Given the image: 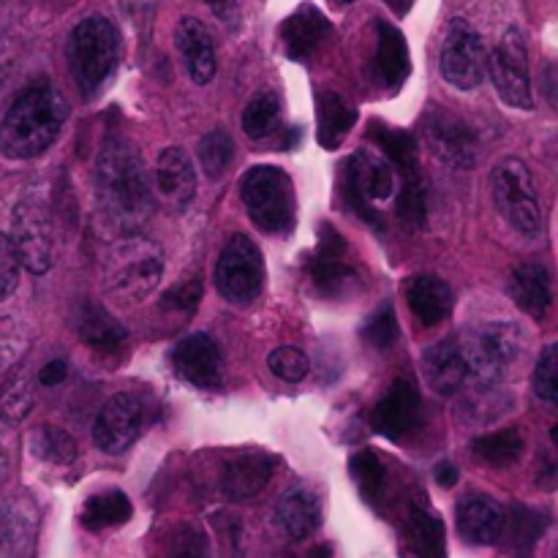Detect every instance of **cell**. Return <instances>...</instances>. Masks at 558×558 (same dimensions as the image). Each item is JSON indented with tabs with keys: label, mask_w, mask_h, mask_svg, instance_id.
Segmentation results:
<instances>
[{
	"label": "cell",
	"mask_w": 558,
	"mask_h": 558,
	"mask_svg": "<svg viewBox=\"0 0 558 558\" xmlns=\"http://www.w3.org/2000/svg\"><path fill=\"white\" fill-rule=\"evenodd\" d=\"M316 120H319V145L336 150L357 123V109L341 93L322 90L316 98Z\"/></svg>",
	"instance_id": "obj_29"
},
{
	"label": "cell",
	"mask_w": 558,
	"mask_h": 558,
	"mask_svg": "<svg viewBox=\"0 0 558 558\" xmlns=\"http://www.w3.org/2000/svg\"><path fill=\"white\" fill-rule=\"evenodd\" d=\"M507 292L515 300L518 308L529 314L532 319H543L554 303V292H550V272L543 265H518L512 270Z\"/></svg>",
	"instance_id": "obj_23"
},
{
	"label": "cell",
	"mask_w": 558,
	"mask_h": 558,
	"mask_svg": "<svg viewBox=\"0 0 558 558\" xmlns=\"http://www.w3.org/2000/svg\"><path fill=\"white\" fill-rule=\"evenodd\" d=\"M240 196L248 210V218L270 234H287L298 218V202H294V185L289 174L278 167L248 169L240 183Z\"/></svg>",
	"instance_id": "obj_6"
},
{
	"label": "cell",
	"mask_w": 558,
	"mask_h": 558,
	"mask_svg": "<svg viewBox=\"0 0 558 558\" xmlns=\"http://www.w3.org/2000/svg\"><path fill=\"white\" fill-rule=\"evenodd\" d=\"M145 417L147 407L140 396H134V392H118L96 414V423H93V445L101 452H107V456H120V452H125L140 439Z\"/></svg>",
	"instance_id": "obj_12"
},
{
	"label": "cell",
	"mask_w": 558,
	"mask_h": 558,
	"mask_svg": "<svg viewBox=\"0 0 558 558\" xmlns=\"http://www.w3.org/2000/svg\"><path fill=\"white\" fill-rule=\"evenodd\" d=\"M398 216L414 229H423L428 221V194H425V185L417 172H409L403 180L401 196H398Z\"/></svg>",
	"instance_id": "obj_39"
},
{
	"label": "cell",
	"mask_w": 558,
	"mask_h": 558,
	"mask_svg": "<svg viewBox=\"0 0 558 558\" xmlns=\"http://www.w3.org/2000/svg\"><path fill=\"white\" fill-rule=\"evenodd\" d=\"M31 450L38 461L54 463V466H69L76 458V445L65 430L44 425V428L33 430L31 436Z\"/></svg>",
	"instance_id": "obj_35"
},
{
	"label": "cell",
	"mask_w": 558,
	"mask_h": 558,
	"mask_svg": "<svg viewBox=\"0 0 558 558\" xmlns=\"http://www.w3.org/2000/svg\"><path fill=\"white\" fill-rule=\"evenodd\" d=\"M458 534L469 545H496L507 532V510L490 496L469 494L458 501Z\"/></svg>",
	"instance_id": "obj_17"
},
{
	"label": "cell",
	"mask_w": 558,
	"mask_h": 558,
	"mask_svg": "<svg viewBox=\"0 0 558 558\" xmlns=\"http://www.w3.org/2000/svg\"><path fill=\"white\" fill-rule=\"evenodd\" d=\"M202 3H205L207 9H210L213 14L223 22V25L238 27V22H240L238 0H202Z\"/></svg>",
	"instance_id": "obj_47"
},
{
	"label": "cell",
	"mask_w": 558,
	"mask_h": 558,
	"mask_svg": "<svg viewBox=\"0 0 558 558\" xmlns=\"http://www.w3.org/2000/svg\"><path fill=\"white\" fill-rule=\"evenodd\" d=\"M156 191L161 194L163 205L172 213L189 210L196 196V172L194 161L183 147H167L156 161Z\"/></svg>",
	"instance_id": "obj_18"
},
{
	"label": "cell",
	"mask_w": 558,
	"mask_h": 558,
	"mask_svg": "<svg viewBox=\"0 0 558 558\" xmlns=\"http://www.w3.org/2000/svg\"><path fill=\"white\" fill-rule=\"evenodd\" d=\"M281 123V98L272 90H259L243 112V131L251 140H265Z\"/></svg>",
	"instance_id": "obj_34"
},
{
	"label": "cell",
	"mask_w": 558,
	"mask_h": 558,
	"mask_svg": "<svg viewBox=\"0 0 558 558\" xmlns=\"http://www.w3.org/2000/svg\"><path fill=\"white\" fill-rule=\"evenodd\" d=\"M134 512L131 499L123 490H104V494L90 496L85 501L80 512V523L87 532H104V529H112L125 523Z\"/></svg>",
	"instance_id": "obj_30"
},
{
	"label": "cell",
	"mask_w": 558,
	"mask_h": 558,
	"mask_svg": "<svg viewBox=\"0 0 558 558\" xmlns=\"http://www.w3.org/2000/svg\"><path fill=\"white\" fill-rule=\"evenodd\" d=\"M169 360H172L174 374L189 381V385L202 387V390H213V387L221 385V349L205 332H194V336L183 338L172 349Z\"/></svg>",
	"instance_id": "obj_16"
},
{
	"label": "cell",
	"mask_w": 558,
	"mask_h": 558,
	"mask_svg": "<svg viewBox=\"0 0 558 558\" xmlns=\"http://www.w3.org/2000/svg\"><path fill=\"white\" fill-rule=\"evenodd\" d=\"M532 385H534V392H537V398H543L545 403L558 401V347L556 343L545 347V352L539 354Z\"/></svg>",
	"instance_id": "obj_43"
},
{
	"label": "cell",
	"mask_w": 558,
	"mask_h": 558,
	"mask_svg": "<svg viewBox=\"0 0 558 558\" xmlns=\"http://www.w3.org/2000/svg\"><path fill=\"white\" fill-rule=\"evenodd\" d=\"M74 330L87 347L101 349V352H114V349L123 347L125 341V327L120 325L104 305L90 303V300H85V303L76 308Z\"/></svg>",
	"instance_id": "obj_28"
},
{
	"label": "cell",
	"mask_w": 558,
	"mask_h": 558,
	"mask_svg": "<svg viewBox=\"0 0 558 558\" xmlns=\"http://www.w3.org/2000/svg\"><path fill=\"white\" fill-rule=\"evenodd\" d=\"M11 245L16 251L20 267L33 276H44L52 267V218L41 199H22L11 213Z\"/></svg>",
	"instance_id": "obj_10"
},
{
	"label": "cell",
	"mask_w": 558,
	"mask_h": 558,
	"mask_svg": "<svg viewBox=\"0 0 558 558\" xmlns=\"http://www.w3.org/2000/svg\"><path fill=\"white\" fill-rule=\"evenodd\" d=\"M407 300L412 305L414 316L423 325L434 327L450 319L452 314V289L439 276H414L407 283Z\"/></svg>",
	"instance_id": "obj_26"
},
{
	"label": "cell",
	"mask_w": 558,
	"mask_h": 558,
	"mask_svg": "<svg viewBox=\"0 0 558 558\" xmlns=\"http://www.w3.org/2000/svg\"><path fill=\"white\" fill-rule=\"evenodd\" d=\"M403 543H407L409 558H447L445 523L425 505L409 507Z\"/></svg>",
	"instance_id": "obj_24"
},
{
	"label": "cell",
	"mask_w": 558,
	"mask_h": 558,
	"mask_svg": "<svg viewBox=\"0 0 558 558\" xmlns=\"http://www.w3.org/2000/svg\"><path fill=\"white\" fill-rule=\"evenodd\" d=\"M374 71L379 82L390 90H398L403 82L409 80L412 71V58H409V44L403 33L390 22H379L376 25V54H374Z\"/></svg>",
	"instance_id": "obj_22"
},
{
	"label": "cell",
	"mask_w": 558,
	"mask_h": 558,
	"mask_svg": "<svg viewBox=\"0 0 558 558\" xmlns=\"http://www.w3.org/2000/svg\"><path fill=\"white\" fill-rule=\"evenodd\" d=\"M20 287V259L5 234H0V303L11 298Z\"/></svg>",
	"instance_id": "obj_45"
},
{
	"label": "cell",
	"mask_w": 558,
	"mask_h": 558,
	"mask_svg": "<svg viewBox=\"0 0 558 558\" xmlns=\"http://www.w3.org/2000/svg\"><path fill=\"white\" fill-rule=\"evenodd\" d=\"M434 477H436V483L441 485V488H452V485L458 483V469L452 466L450 461H441L439 466H436Z\"/></svg>",
	"instance_id": "obj_49"
},
{
	"label": "cell",
	"mask_w": 558,
	"mask_h": 558,
	"mask_svg": "<svg viewBox=\"0 0 558 558\" xmlns=\"http://www.w3.org/2000/svg\"><path fill=\"white\" fill-rule=\"evenodd\" d=\"M343 254H347V240H343V234L332 223H322L316 256L319 259H343Z\"/></svg>",
	"instance_id": "obj_46"
},
{
	"label": "cell",
	"mask_w": 558,
	"mask_h": 558,
	"mask_svg": "<svg viewBox=\"0 0 558 558\" xmlns=\"http://www.w3.org/2000/svg\"><path fill=\"white\" fill-rule=\"evenodd\" d=\"M490 194L496 207L515 232L537 238L543 232V207H539L537 185L521 158H505L490 174Z\"/></svg>",
	"instance_id": "obj_7"
},
{
	"label": "cell",
	"mask_w": 558,
	"mask_h": 558,
	"mask_svg": "<svg viewBox=\"0 0 558 558\" xmlns=\"http://www.w3.org/2000/svg\"><path fill=\"white\" fill-rule=\"evenodd\" d=\"M425 379H428L430 390L439 392V396H456L458 390L469 385L466 371H463L461 354H458L456 336L445 338V341L434 343V347L425 352Z\"/></svg>",
	"instance_id": "obj_27"
},
{
	"label": "cell",
	"mask_w": 558,
	"mask_h": 558,
	"mask_svg": "<svg viewBox=\"0 0 558 558\" xmlns=\"http://www.w3.org/2000/svg\"><path fill=\"white\" fill-rule=\"evenodd\" d=\"M330 36V20L314 3H303L283 20L281 41L292 60H305Z\"/></svg>",
	"instance_id": "obj_21"
},
{
	"label": "cell",
	"mask_w": 558,
	"mask_h": 558,
	"mask_svg": "<svg viewBox=\"0 0 558 558\" xmlns=\"http://www.w3.org/2000/svg\"><path fill=\"white\" fill-rule=\"evenodd\" d=\"M425 142L439 161L456 169H469L477 161V134L463 118L452 112H434L425 118Z\"/></svg>",
	"instance_id": "obj_15"
},
{
	"label": "cell",
	"mask_w": 558,
	"mask_h": 558,
	"mask_svg": "<svg viewBox=\"0 0 558 558\" xmlns=\"http://www.w3.org/2000/svg\"><path fill=\"white\" fill-rule=\"evenodd\" d=\"M65 58H69V71L82 96H98L120 63L118 27L107 16H85L71 31Z\"/></svg>",
	"instance_id": "obj_4"
},
{
	"label": "cell",
	"mask_w": 558,
	"mask_h": 558,
	"mask_svg": "<svg viewBox=\"0 0 558 558\" xmlns=\"http://www.w3.org/2000/svg\"><path fill=\"white\" fill-rule=\"evenodd\" d=\"M311 281H314L316 292L322 298L330 300H343L349 294H354L360 289V272L352 265H347L343 259H319L316 256L311 262Z\"/></svg>",
	"instance_id": "obj_31"
},
{
	"label": "cell",
	"mask_w": 558,
	"mask_h": 558,
	"mask_svg": "<svg viewBox=\"0 0 558 558\" xmlns=\"http://www.w3.org/2000/svg\"><path fill=\"white\" fill-rule=\"evenodd\" d=\"M0 85H3V76H0Z\"/></svg>",
	"instance_id": "obj_53"
},
{
	"label": "cell",
	"mask_w": 558,
	"mask_h": 558,
	"mask_svg": "<svg viewBox=\"0 0 558 558\" xmlns=\"http://www.w3.org/2000/svg\"><path fill=\"white\" fill-rule=\"evenodd\" d=\"M104 289L120 303H142L163 276V251L145 234H125L104 256Z\"/></svg>",
	"instance_id": "obj_3"
},
{
	"label": "cell",
	"mask_w": 558,
	"mask_h": 558,
	"mask_svg": "<svg viewBox=\"0 0 558 558\" xmlns=\"http://www.w3.org/2000/svg\"><path fill=\"white\" fill-rule=\"evenodd\" d=\"M276 523L294 543L308 539L322 523V507L316 494L305 488H294L283 494L281 501L276 505Z\"/></svg>",
	"instance_id": "obj_25"
},
{
	"label": "cell",
	"mask_w": 558,
	"mask_h": 558,
	"mask_svg": "<svg viewBox=\"0 0 558 558\" xmlns=\"http://www.w3.org/2000/svg\"><path fill=\"white\" fill-rule=\"evenodd\" d=\"M311 558H332V548L330 545H316V548L311 550Z\"/></svg>",
	"instance_id": "obj_51"
},
{
	"label": "cell",
	"mask_w": 558,
	"mask_h": 558,
	"mask_svg": "<svg viewBox=\"0 0 558 558\" xmlns=\"http://www.w3.org/2000/svg\"><path fill=\"white\" fill-rule=\"evenodd\" d=\"M69 120V101L52 85H33L0 120V153L14 161L36 158L52 145Z\"/></svg>",
	"instance_id": "obj_2"
},
{
	"label": "cell",
	"mask_w": 558,
	"mask_h": 558,
	"mask_svg": "<svg viewBox=\"0 0 558 558\" xmlns=\"http://www.w3.org/2000/svg\"><path fill=\"white\" fill-rule=\"evenodd\" d=\"M472 450L488 466H510V463H515L521 458L523 436L515 428L496 430V434H485L480 439H474Z\"/></svg>",
	"instance_id": "obj_33"
},
{
	"label": "cell",
	"mask_w": 558,
	"mask_h": 558,
	"mask_svg": "<svg viewBox=\"0 0 558 558\" xmlns=\"http://www.w3.org/2000/svg\"><path fill=\"white\" fill-rule=\"evenodd\" d=\"M265 259L259 245L245 234H232L216 262V289L232 305H251L265 289Z\"/></svg>",
	"instance_id": "obj_8"
},
{
	"label": "cell",
	"mask_w": 558,
	"mask_h": 558,
	"mask_svg": "<svg viewBox=\"0 0 558 558\" xmlns=\"http://www.w3.org/2000/svg\"><path fill=\"white\" fill-rule=\"evenodd\" d=\"M439 69L441 76L458 90H474L477 85H483L485 71H488V54H485L483 36L466 20H452L447 27Z\"/></svg>",
	"instance_id": "obj_11"
},
{
	"label": "cell",
	"mask_w": 558,
	"mask_h": 558,
	"mask_svg": "<svg viewBox=\"0 0 558 558\" xmlns=\"http://www.w3.org/2000/svg\"><path fill=\"white\" fill-rule=\"evenodd\" d=\"M456 347L469 385L494 390L507 376L510 365L521 360L523 332L512 322H494V325L456 332Z\"/></svg>",
	"instance_id": "obj_5"
},
{
	"label": "cell",
	"mask_w": 558,
	"mask_h": 558,
	"mask_svg": "<svg viewBox=\"0 0 558 558\" xmlns=\"http://www.w3.org/2000/svg\"><path fill=\"white\" fill-rule=\"evenodd\" d=\"M349 472H352L354 483H357L360 494L365 499H379L381 488H385V463H381V458L374 450L354 452L352 461H349Z\"/></svg>",
	"instance_id": "obj_38"
},
{
	"label": "cell",
	"mask_w": 558,
	"mask_h": 558,
	"mask_svg": "<svg viewBox=\"0 0 558 558\" xmlns=\"http://www.w3.org/2000/svg\"><path fill=\"white\" fill-rule=\"evenodd\" d=\"M387 5H390L392 11H396L398 16H407L409 11H412V5H414V0H385Z\"/></svg>",
	"instance_id": "obj_50"
},
{
	"label": "cell",
	"mask_w": 558,
	"mask_h": 558,
	"mask_svg": "<svg viewBox=\"0 0 558 558\" xmlns=\"http://www.w3.org/2000/svg\"><path fill=\"white\" fill-rule=\"evenodd\" d=\"M490 76H494V85L496 90H499V96L505 98V104H510V107L515 109L534 107L526 41H523V33L518 31V27H507L499 47L494 49V58H490Z\"/></svg>",
	"instance_id": "obj_13"
},
{
	"label": "cell",
	"mask_w": 558,
	"mask_h": 558,
	"mask_svg": "<svg viewBox=\"0 0 558 558\" xmlns=\"http://www.w3.org/2000/svg\"><path fill=\"white\" fill-rule=\"evenodd\" d=\"M96 199L107 221L134 232L153 213V185L140 150L123 136H107L96 158Z\"/></svg>",
	"instance_id": "obj_1"
},
{
	"label": "cell",
	"mask_w": 558,
	"mask_h": 558,
	"mask_svg": "<svg viewBox=\"0 0 558 558\" xmlns=\"http://www.w3.org/2000/svg\"><path fill=\"white\" fill-rule=\"evenodd\" d=\"M158 558H210V543L199 526L183 523L169 534Z\"/></svg>",
	"instance_id": "obj_40"
},
{
	"label": "cell",
	"mask_w": 558,
	"mask_h": 558,
	"mask_svg": "<svg viewBox=\"0 0 558 558\" xmlns=\"http://www.w3.org/2000/svg\"><path fill=\"white\" fill-rule=\"evenodd\" d=\"M368 134L371 140L385 150L387 163H390V167L403 169V174L417 172V142H414V136L409 134V131L392 129V125H385L379 123V120H374Z\"/></svg>",
	"instance_id": "obj_32"
},
{
	"label": "cell",
	"mask_w": 558,
	"mask_h": 558,
	"mask_svg": "<svg viewBox=\"0 0 558 558\" xmlns=\"http://www.w3.org/2000/svg\"><path fill=\"white\" fill-rule=\"evenodd\" d=\"M202 303V281L199 278H183L174 287H169L161 298V311L172 314H194L196 305Z\"/></svg>",
	"instance_id": "obj_44"
},
{
	"label": "cell",
	"mask_w": 558,
	"mask_h": 558,
	"mask_svg": "<svg viewBox=\"0 0 558 558\" xmlns=\"http://www.w3.org/2000/svg\"><path fill=\"white\" fill-rule=\"evenodd\" d=\"M423 425V398L407 379H396L371 412V428L390 441H401Z\"/></svg>",
	"instance_id": "obj_14"
},
{
	"label": "cell",
	"mask_w": 558,
	"mask_h": 558,
	"mask_svg": "<svg viewBox=\"0 0 558 558\" xmlns=\"http://www.w3.org/2000/svg\"><path fill=\"white\" fill-rule=\"evenodd\" d=\"M33 409V385L27 371H16L0 390V417L5 423H22Z\"/></svg>",
	"instance_id": "obj_37"
},
{
	"label": "cell",
	"mask_w": 558,
	"mask_h": 558,
	"mask_svg": "<svg viewBox=\"0 0 558 558\" xmlns=\"http://www.w3.org/2000/svg\"><path fill=\"white\" fill-rule=\"evenodd\" d=\"M276 461L265 452H240L229 458L218 477V488L229 501H248L270 483Z\"/></svg>",
	"instance_id": "obj_19"
},
{
	"label": "cell",
	"mask_w": 558,
	"mask_h": 558,
	"mask_svg": "<svg viewBox=\"0 0 558 558\" xmlns=\"http://www.w3.org/2000/svg\"><path fill=\"white\" fill-rule=\"evenodd\" d=\"M343 191L352 210L374 229H385L376 202H385L396 194V172L381 156L368 150H357L343 169Z\"/></svg>",
	"instance_id": "obj_9"
},
{
	"label": "cell",
	"mask_w": 558,
	"mask_h": 558,
	"mask_svg": "<svg viewBox=\"0 0 558 558\" xmlns=\"http://www.w3.org/2000/svg\"><path fill=\"white\" fill-rule=\"evenodd\" d=\"M338 5H349V3H354V0H336Z\"/></svg>",
	"instance_id": "obj_52"
},
{
	"label": "cell",
	"mask_w": 558,
	"mask_h": 558,
	"mask_svg": "<svg viewBox=\"0 0 558 558\" xmlns=\"http://www.w3.org/2000/svg\"><path fill=\"white\" fill-rule=\"evenodd\" d=\"M65 376H69V365H65L63 360H52V363H47L41 371H38V385L54 387V385H60Z\"/></svg>",
	"instance_id": "obj_48"
},
{
	"label": "cell",
	"mask_w": 558,
	"mask_h": 558,
	"mask_svg": "<svg viewBox=\"0 0 558 558\" xmlns=\"http://www.w3.org/2000/svg\"><path fill=\"white\" fill-rule=\"evenodd\" d=\"M398 332H401V327H398L396 308H392L390 303H385L381 308H376L363 327V338L374 349L392 347V343L398 341Z\"/></svg>",
	"instance_id": "obj_42"
},
{
	"label": "cell",
	"mask_w": 558,
	"mask_h": 558,
	"mask_svg": "<svg viewBox=\"0 0 558 558\" xmlns=\"http://www.w3.org/2000/svg\"><path fill=\"white\" fill-rule=\"evenodd\" d=\"M267 365H270V371L278 379L289 381V385L303 381L311 371L308 357H305L303 349L298 347H278L276 352H270V357H267Z\"/></svg>",
	"instance_id": "obj_41"
},
{
	"label": "cell",
	"mask_w": 558,
	"mask_h": 558,
	"mask_svg": "<svg viewBox=\"0 0 558 558\" xmlns=\"http://www.w3.org/2000/svg\"><path fill=\"white\" fill-rule=\"evenodd\" d=\"M199 163L205 169V174L210 180H218L227 174V169L232 167L234 158V142L229 136V131L223 129H213L210 134L202 136L199 142Z\"/></svg>",
	"instance_id": "obj_36"
},
{
	"label": "cell",
	"mask_w": 558,
	"mask_h": 558,
	"mask_svg": "<svg viewBox=\"0 0 558 558\" xmlns=\"http://www.w3.org/2000/svg\"><path fill=\"white\" fill-rule=\"evenodd\" d=\"M174 44L194 85H210L216 76V47L210 31L196 16H183L174 31Z\"/></svg>",
	"instance_id": "obj_20"
}]
</instances>
